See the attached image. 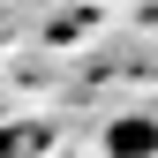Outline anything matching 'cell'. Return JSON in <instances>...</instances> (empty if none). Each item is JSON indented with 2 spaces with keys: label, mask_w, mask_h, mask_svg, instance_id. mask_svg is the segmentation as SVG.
Instances as JSON below:
<instances>
[{
  "label": "cell",
  "mask_w": 158,
  "mask_h": 158,
  "mask_svg": "<svg viewBox=\"0 0 158 158\" xmlns=\"http://www.w3.org/2000/svg\"><path fill=\"white\" fill-rule=\"evenodd\" d=\"M151 15H158V0H151Z\"/></svg>",
  "instance_id": "3"
},
{
  "label": "cell",
  "mask_w": 158,
  "mask_h": 158,
  "mask_svg": "<svg viewBox=\"0 0 158 158\" xmlns=\"http://www.w3.org/2000/svg\"><path fill=\"white\" fill-rule=\"evenodd\" d=\"M106 158H158V121L151 113H121L106 128Z\"/></svg>",
  "instance_id": "1"
},
{
  "label": "cell",
  "mask_w": 158,
  "mask_h": 158,
  "mask_svg": "<svg viewBox=\"0 0 158 158\" xmlns=\"http://www.w3.org/2000/svg\"><path fill=\"white\" fill-rule=\"evenodd\" d=\"M45 151V128H0V158H30Z\"/></svg>",
  "instance_id": "2"
}]
</instances>
